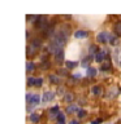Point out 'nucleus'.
Masks as SVG:
<instances>
[{
    "mask_svg": "<svg viewBox=\"0 0 121 124\" xmlns=\"http://www.w3.org/2000/svg\"><path fill=\"white\" fill-rule=\"evenodd\" d=\"M109 38H111V36H109L108 31H100V32L96 35V41L100 43V44H103V43H107L108 41Z\"/></svg>",
    "mask_w": 121,
    "mask_h": 124,
    "instance_id": "f257e3e1",
    "label": "nucleus"
},
{
    "mask_svg": "<svg viewBox=\"0 0 121 124\" xmlns=\"http://www.w3.org/2000/svg\"><path fill=\"white\" fill-rule=\"evenodd\" d=\"M53 98H55V92H46V93H43L42 102H50Z\"/></svg>",
    "mask_w": 121,
    "mask_h": 124,
    "instance_id": "f03ea898",
    "label": "nucleus"
},
{
    "mask_svg": "<svg viewBox=\"0 0 121 124\" xmlns=\"http://www.w3.org/2000/svg\"><path fill=\"white\" fill-rule=\"evenodd\" d=\"M107 53H108L107 49H101V50H99V53H98L96 56H95V61L99 62V63H101V62H103V58L107 56Z\"/></svg>",
    "mask_w": 121,
    "mask_h": 124,
    "instance_id": "7ed1b4c3",
    "label": "nucleus"
},
{
    "mask_svg": "<svg viewBox=\"0 0 121 124\" xmlns=\"http://www.w3.org/2000/svg\"><path fill=\"white\" fill-rule=\"evenodd\" d=\"M87 36H89V31H86V30H77L74 32V38L76 39H83Z\"/></svg>",
    "mask_w": 121,
    "mask_h": 124,
    "instance_id": "20e7f679",
    "label": "nucleus"
},
{
    "mask_svg": "<svg viewBox=\"0 0 121 124\" xmlns=\"http://www.w3.org/2000/svg\"><path fill=\"white\" fill-rule=\"evenodd\" d=\"M98 50H99V49H98V46H96V45H94V44L90 45V46H89V54H90L89 58H92L94 56H96V54L99 53Z\"/></svg>",
    "mask_w": 121,
    "mask_h": 124,
    "instance_id": "39448f33",
    "label": "nucleus"
},
{
    "mask_svg": "<svg viewBox=\"0 0 121 124\" xmlns=\"http://www.w3.org/2000/svg\"><path fill=\"white\" fill-rule=\"evenodd\" d=\"M91 93L94 96H100L103 93V88L100 85H94V87H91Z\"/></svg>",
    "mask_w": 121,
    "mask_h": 124,
    "instance_id": "423d86ee",
    "label": "nucleus"
},
{
    "mask_svg": "<svg viewBox=\"0 0 121 124\" xmlns=\"http://www.w3.org/2000/svg\"><path fill=\"white\" fill-rule=\"evenodd\" d=\"M60 114V111H59V106H53L52 108H50V118H57V115Z\"/></svg>",
    "mask_w": 121,
    "mask_h": 124,
    "instance_id": "0eeeda50",
    "label": "nucleus"
},
{
    "mask_svg": "<svg viewBox=\"0 0 121 124\" xmlns=\"http://www.w3.org/2000/svg\"><path fill=\"white\" fill-rule=\"evenodd\" d=\"M30 122L33 124H38L39 122H40V116H39L37 112H31L30 114Z\"/></svg>",
    "mask_w": 121,
    "mask_h": 124,
    "instance_id": "6e6552de",
    "label": "nucleus"
},
{
    "mask_svg": "<svg viewBox=\"0 0 121 124\" xmlns=\"http://www.w3.org/2000/svg\"><path fill=\"white\" fill-rule=\"evenodd\" d=\"M55 60H56L57 63H61V62L64 61V52H62V49H60L56 54H55Z\"/></svg>",
    "mask_w": 121,
    "mask_h": 124,
    "instance_id": "1a4fd4ad",
    "label": "nucleus"
},
{
    "mask_svg": "<svg viewBox=\"0 0 121 124\" xmlns=\"http://www.w3.org/2000/svg\"><path fill=\"white\" fill-rule=\"evenodd\" d=\"M48 79H50V81H51V84H56V85L60 84V78L56 76L55 74H51V75L48 76Z\"/></svg>",
    "mask_w": 121,
    "mask_h": 124,
    "instance_id": "9d476101",
    "label": "nucleus"
},
{
    "mask_svg": "<svg viewBox=\"0 0 121 124\" xmlns=\"http://www.w3.org/2000/svg\"><path fill=\"white\" fill-rule=\"evenodd\" d=\"M73 100H74L73 92H66L64 94V101H66V102H73Z\"/></svg>",
    "mask_w": 121,
    "mask_h": 124,
    "instance_id": "9b49d317",
    "label": "nucleus"
},
{
    "mask_svg": "<svg viewBox=\"0 0 121 124\" xmlns=\"http://www.w3.org/2000/svg\"><path fill=\"white\" fill-rule=\"evenodd\" d=\"M77 65H78V63H77L76 61H70V60L65 61V66H66V69H68V70H72V69H74Z\"/></svg>",
    "mask_w": 121,
    "mask_h": 124,
    "instance_id": "f8f14e48",
    "label": "nucleus"
},
{
    "mask_svg": "<svg viewBox=\"0 0 121 124\" xmlns=\"http://www.w3.org/2000/svg\"><path fill=\"white\" fill-rule=\"evenodd\" d=\"M30 103L35 105V106L39 105V103H40V96H39V94H33V98H31V102Z\"/></svg>",
    "mask_w": 121,
    "mask_h": 124,
    "instance_id": "ddd939ff",
    "label": "nucleus"
},
{
    "mask_svg": "<svg viewBox=\"0 0 121 124\" xmlns=\"http://www.w3.org/2000/svg\"><path fill=\"white\" fill-rule=\"evenodd\" d=\"M31 45H33L34 48H39V46H42V39L40 38L34 39V40L31 41Z\"/></svg>",
    "mask_w": 121,
    "mask_h": 124,
    "instance_id": "4468645a",
    "label": "nucleus"
},
{
    "mask_svg": "<svg viewBox=\"0 0 121 124\" xmlns=\"http://www.w3.org/2000/svg\"><path fill=\"white\" fill-rule=\"evenodd\" d=\"M115 32L117 34V36H121V21H117L115 23Z\"/></svg>",
    "mask_w": 121,
    "mask_h": 124,
    "instance_id": "2eb2a0df",
    "label": "nucleus"
},
{
    "mask_svg": "<svg viewBox=\"0 0 121 124\" xmlns=\"http://www.w3.org/2000/svg\"><path fill=\"white\" fill-rule=\"evenodd\" d=\"M96 69L95 67H89L87 69V76L89 78H94V76H96Z\"/></svg>",
    "mask_w": 121,
    "mask_h": 124,
    "instance_id": "dca6fc26",
    "label": "nucleus"
},
{
    "mask_svg": "<svg viewBox=\"0 0 121 124\" xmlns=\"http://www.w3.org/2000/svg\"><path fill=\"white\" fill-rule=\"evenodd\" d=\"M101 71H108L111 70V62L109 61H104V63H101Z\"/></svg>",
    "mask_w": 121,
    "mask_h": 124,
    "instance_id": "f3484780",
    "label": "nucleus"
},
{
    "mask_svg": "<svg viewBox=\"0 0 121 124\" xmlns=\"http://www.w3.org/2000/svg\"><path fill=\"white\" fill-rule=\"evenodd\" d=\"M77 111V106L74 103H70L68 107H66V112H68V114H72V112H76Z\"/></svg>",
    "mask_w": 121,
    "mask_h": 124,
    "instance_id": "a211bd4d",
    "label": "nucleus"
},
{
    "mask_svg": "<svg viewBox=\"0 0 121 124\" xmlns=\"http://www.w3.org/2000/svg\"><path fill=\"white\" fill-rule=\"evenodd\" d=\"M57 71H59L57 74L60 76H69V72H68V70H66V69H59Z\"/></svg>",
    "mask_w": 121,
    "mask_h": 124,
    "instance_id": "6ab92c4d",
    "label": "nucleus"
},
{
    "mask_svg": "<svg viewBox=\"0 0 121 124\" xmlns=\"http://www.w3.org/2000/svg\"><path fill=\"white\" fill-rule=\"evenodd\" d=\"M109 41H111L112 45H119V38H117V36H113V35H111Z\"/></svg>",
    "mask_w": 121,
    "mask_h": 124,
    "instance_id": "aec40b11",
    "label": "nucleus"
},
{
    "mask_svg": "<svg viewBox=\"0 0 121 124\" xmlns=\"http://www.w3.org/2000/svg\"><path fill=\"white\" fill-rule=\"evenodd\" d=\"M34 69H35V65H34V62H27V65H26V70H27V72H30V71H34Z\"/></svg>",
    "mask_w": 121,
    "mask_h": 124,
    "instance_id": "412c9836",
    "label": "nucleus"
},
{
    "mask_svg": "<svg viewBox=\"0 0 121 124\" xmlns=\"http://www.w3.org/2000/svg\"><path fill=\"white\" fill-rule=\"evenodd\" d=\"M56 119H57V122H60V123H65V114L60 111V114L57 115V118H56Z\"/></svg>",
    "mask_w": 121,
    "mask_h": 124,
    "instance_id": "4be33fe9",
    "label": "nucleus"
},
{
    "mask_svg": "<svg viewBox=\"0 0 121 124\" xmlns=\"http://www.w3.org/2000/svg\"><path fill=\"white\" fill-rule=\"evenodd\" d=\"M35 78H31V76H29L27 78V85H29V87H33V85H35Z\"/></svg>",
    "mask_w": 121,
    "mask_h": 124,
    "instance_id": "5701e85b",
    "label": "nucleus"
},
{
    "mask_svg": "<svg viewBox=\"0 0 121 124\" xmlns=\"http://www.w3.org/2000/svg\"><path fill=\"white\" fill-rule=\"evenodd\" d=\"M86 115H87V112H86V110H83V108L78 110V118H85Z\"/></svg>",
    "mask_w": 121,
    "mask_h": 124,
    "instance_id": "b1692460",
    "label": "nucleus"
},
{
    "mask_svg": "<svg viewBox=\"0 0 121 124\" xmlns=\"http://www.w3.org/2000/svg\"><path fill=\"white\" fill-rule=\"evenodd\" d=\"M89 61H90V58H85V60H82L81 66H82V67H87L89 69Z\"/></svg>",
    "mask_w": 121,
    "mask_h": 124,
    "instance_id": "393cba45",
    "label": "nucleus"
},
{
    "mask_svg": "<svg viewBox=\"0 0 121 124\" xmlns=\"http://www.w3.org/2000/svg\"><path fill=\"white\" fill-rule=\"evenodd\" d=\"M43 85V78H38L35 80V87H42Z\"/></svg>",
    "mask_w": 121,
    "mask_h": 124,
    "instance_id": "a878e982",
    "label": "nucleus"
},
{
    "mask_svg": "<svg viewBox=\"0 0 121 124\" xmlns=\"http://www.w3.org/2000/svg\"><path fill=\"white\" fill-rule=\"evenodd\" d=\"M100 122H101V119H96V120H92L91 124H99Z\"/></svg>",
    "mask_w": 121,
    "mask_h": 124,
    "instance_id": "bb28decb",
    "label": "nucleus"
},
{
    "mask_svg": "<svg viewBox=\"0 0 121 124\" xmlns=\"http://www.w3.org/2000/svg\"><path fill=\"white\" fill-rule=\"evenodd\" d=\"M59 92H60V94H65V93H64V88H62V87H59Z\"/></svg>",
    "mask_w": 121,
    "mask_h": 124,
    "instance_id": "cd10ccee",
    "label": "nucleus"
},
{
    "mask_svg": "<svg viewBox=\"0 0 121 124\" xmlns=\"http://www.w3.org/2000/svg\"><path fill=\"white\" fill-rule=\"evenodd\" d=\"M56 124H65V123H60V122H57Z\"/></svg>",
    "mask_w": 121,
    "mask_h": 124,
    "instance_id": "c85d7f7f",
    "label": "nucleus"
}]
</instances>
